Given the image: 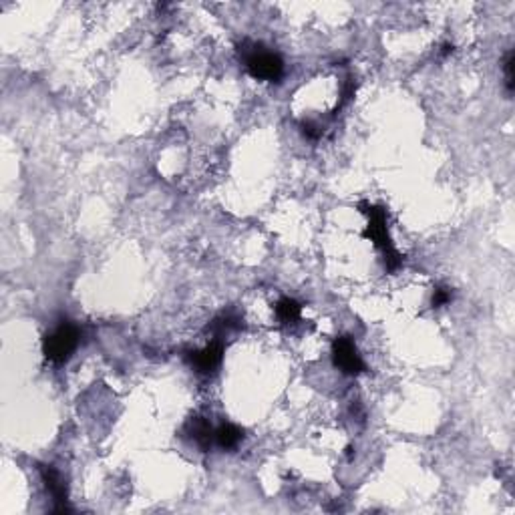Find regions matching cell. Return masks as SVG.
<instances>
[{
  "mask_svg": "<svg viewBox=\"0 0 515 515\" xmlns=\"http://www.w3.org/2000/svg\"><path fill=\"white\" fill-rule=\"evenodd\" d=\"M364 214L369 218V224H366V232L364 236L373 240V244L383 252L385 256V266L386 270L395 272L399 270L400 264H403V256L399 252L395 250L393 245V240H390V233H388V226H386V212L383 207L378 206H371V204H364Z\"/></svg>",
  "mask_w": 515,
  "mask_h": 515,
  "instance_id": "1",
  "label": "cell"
},
{
  "mask_svg": "<svg viewBox=\"0 0 515 515\" xmlns=\"http://www.w3.org/2000/svg\"><path fill=\"white\" fill-rule=\"evenodd\" d=\"M332 361H335L336 369H340L345 374H361L364 371V361L359 354V348L352 342V338L348 336H340L336 338L332 345Z\"/></svg>",
  "mask_w": 515,
  "mask_h": 515,
  "instance_id": "4",
  "label": "cell"
},
{
  "mask_svg": "<svg viewBox=\"0 0 515 515\" xmlns=\"http://www.w3.org/2000/svg\"><path fill=\"white\" fill-rule=\"evenodd\" d=\"M503 69H505V87L511 93L514 91V52H507Z\"/></svg>",
  "mask_w": 515,
  "mask_h": 515,
  "instance_id": "10",
  "label": "cell"
},
{
  "mask_svg": "<svg viewBox=\"0 0 515 515\" xmlns=\"http://www.w3.org/2000/svg\"><path fill=\"white\" fill-rule=\"evenodd\" d=\"M302 133L308 137V139H318L322 135V127L318 125V123H314V121H304L302 123Z\"/></svg>",
  "mask_w": 515,
  "mask_h": 515,
  "instance_id": "12",
  "label": "cell"
},
{
  "mask_svg": "<svg viewBox=\"0 0 515 515\" xmlns=\"http://www.w3.org/2000/svg\"><path fill=\"white\" fill-rule=\"evenodd\" d=\"M221 357H224V347H221V342H219V340H212L206 348L192 352L190 362H192V366L197 371V373L209 374L214 373L219 364H221Z\"/></svg>",
  "mask_w": 515,
  "mask_h": 515,
  "instance_id": "5",
  "label": "cell"
},
{
  "mask_svg": "<svg viewBox=\"0 0 515 515\" xmlns=\"http://www.w3.org/2000/svg\"><path fill=\"white\" fill-rule=\"evenodd\" d=\"M214 437H216L221 449H236L240 445V441L244 439V433H242L240 427L232 425V423H226V425H221L214 433Z\"/></svg>",
  "mask_w": 515,
  "mask_h": 515,
  "instance_id": "7",
  "label": "cell"
},
{
  "mask_svg": "<svg viewBox=\"0 0 515 515\" xmlns=\"http://www.w3.org/2000/svg\"><path fill=\"white\" fill-rule=\"evenodd\" d=\"M79 345V328L73 322H61L51 335L45 338V357L54 364H63L71 359Z\"/></svg>",
  "mask_w": 515,
  "mask_h": 515,
  "instance_id": "2",
  "label": "cell"
},
{
  "mask_svg": "<svg viewBox=\"0 0 515 515\" xmlns=\"http://www.w3.org/2000/svg\"><path fill=\"white\" fill-rule=\"evenodd\" d=\"M245 69L250 75L260 81H280L284 75L282 59L276 52L266 51L262 47H254L245 52Z\"/></svg>",
  "mask_w": 515,
  "mask_h": 515,
  "instance_id": "3",
  "label": "cell"
},
{
  "mask_svg": "<svg viewBox=\"0 0 515 515\" xmlns=\"http://www.w3.org/2000/svg\"><path fill=\"white\" fill-rule=\"evenodd\" d=\"M449 302H451L449 288H437V290L433 292V300H431L433 308H441V306H445V304H449Z\"/></svg>",
  "mask_w": 515,
  "mask_h": 515,
  "instance_id": "11",
  "label": "cell"
},
{
  "mask_svg": "<svg viewBox=\"0 0 515 515\" xmlns=\"http://www.w3.org/2000/svg\"><path fill=\"white\" fill-rule=\"evenodd\" d=\"M300 314H302V306L292 298H282L276 304V316L284 324H294L296 320H300Z\"/></svg>",
  "mask_w": 515,
  "mask_h": 515,
  "instance_id": "8",
  "label": "cell"
},
{
  "mask_svg": "<svg viewBox=\"0 0 515 515\" xmlns=\"http://www.w3.org/2000/svg\"><path fill=\"white\" fill-rule=\"evenodd\" d=\"M40 473H42V481H45L47 490L51 491V495L54 497L57 511H61V514L69 511V507L64 505V502H66V487H64L59 471L54 467H51V465H45V467H40Z\"/></svg>",
  "mask_w": 515,
  "mask_h": 515,
  "instance_id": "6",
  "label": "cell"
},
{
  "mask_svg": "<svg viewBox=\"0 0 515 515\" xmlns=\"http://www.w3.org/2000/svg\"><path fill=\"white\" fill-rule=\"evenodd\" d=\"M190 433H192L193 441L197 443V445H202V447H207L209 443H212V437H214V431H212V427L207 423L206 419H193L192 423H190Z\"/></svg>",
  "mask_w": 515,
  "mask_h": 515,
  "instance_id": "9",
  "label": "cell"
}]
</instances>
